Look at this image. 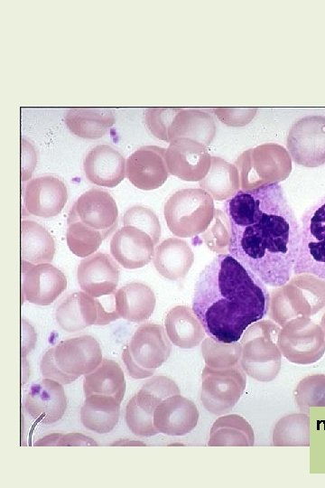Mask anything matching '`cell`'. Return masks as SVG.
Wrapping results in <instances>:
<instances>
[{
  "instance_id": "obj_12",
  "label": "cell",
  "mask_w": 325,
  "mask_h": 488,
  "mask_svg": "<svg viewBox=\"0 0 325 488\" xmlns=\"http://www.w3.org/2000/svg\"><path fill=\"white\" fill-rule=\"evenodd\" d=\"M179 393L177 384L166 376L149 379L127 402L125 422L131 432L139 436L158 434L153 425L154 410L162 400Z\"/></svg>"
},
{
  "instance_id": "obj_34",
  "label": "cell",
  "mask_w": 325,
  "mask_h": 488,
  "mask_svg": "<svg viewBox=\"0 0 325 488\" xmlns=\"http://www.w3.org/2000/svg\"><path fill=\"white\" fill-rule=\"evenodd\" d=\"M199 184L217 201L228 200L241 188L237 166L218 156H211L209 170Z\"/></svg>"
},
{
  "instance_id": "obj_7",
  "label": "cell",
  "mask_w": 325,
  "mask_h": 488,
  "mask_svg": "<svg viewBox=\"0 0 325 488\" xmlns=\"http://www.w3.org/2000/svg\"><path fill=\"white\" fill-rule=\"evenodd\" d=\"M211 195L201 188L181 189L164 204V219L170 231L181 238H192L203 233L215 215Z\"/></svg>"
},
{
  "instance_id": "obj_18",
  "label": "cell",
  "mask_w": 325,
  "mask_h": 488,
  "mask_svg": "<svg viewBox=\"0 0 325 488\" xmlns=\"http://www.w3.org/2000/svg\"><path fill=\"white\" fill-rule=\"evenodd\" d=\"M68 200L65 183L58 177L43 175L29 180L23 188V208L32 215L57 216Z\"/></svg>"
},
{
  "instance_id": "obj_40",
  "label": "cell",
  "mask_w": 325,
  "mask_h": 488,
  "mask_svg": "<svg viewBox=\"0 0 325 488\" xmlns=\"http://www.w3.org/2000/svg\"><path fill=\"white\" fill-rule=\"evenodd\" d=\"M181 108H148L144 111V122L156 138L169 142L168 130Z\"/></svg>"
},
{
  "instance_id": "obj_31",
  "label": "cell",
  "mask_w": 325,
  "mask_h": 488,
  "mask_svg": "<svg viewBox=\"0 0 325 488\" xmlns=\"http://www.w3.org/2000/svg\"><path fill=\"white\" fill-rule=\"evenodd\" d=\"M125 388L126 383L121 367L110 359H103L93 371L84 375L83 390L86 397L92 394L111 396L121 403Z\"/></svg>"
},
{
  "instance_id": "obj_26",
  "label": "cell",
  "mask_w": 325,
  "mask_h": 488,
  "mask_svg": "<svg viewBox=\"0 0 325 488\" xmlns=\"http://www.w3.org/2000/svg\"><path fill=\"white\" fill-rule=\"evenodd\" d=\"M216 135V123L212 116L198 108H181L168 130L171 143L179 138H190L201 143L206 147Z\"/></svg>"
},
{
  "instance_id": "obj_38",
  "label": "cell",
  "mask_w": 325,
  "mask_h": 488,
  "mask_svg": "<svg viewBox=\"0 0 325 488\" xmlns=\"http://www.w3.org/2000/svg\"><path fill=\"white\" fill-rule=\"evenodd\" d=\"M209 227L201 233V240L213 252L225 254L228 251L230 240V227L227 214L216 210L214 219Z\"/></svg>"
},
{
  "instance_id": "obj_42",
  "label": "cell",
  "mask_w": 325,
  "mask_h": 488,
  "mask_svg": "<svg viewBox=\"0 0 325 488\" xmlns=\"http://www.w3.org/2000/svg\"><path fill=\"white\" fill-rule=\"evenodd\" d=\"M34 446H95L98 444L89 436L79 433H52L39 439Z\"/></svg>"
},
{
  "instance_id": "obj_23",
  "label": "cell",
  "mask_w": 325,
  "mask_h": 488,
  "mask_svg": "<svg viewBox=\"0 0 325 488\" xmlns=\"http://www.w3.org/2000/svg\"><path fill=\"white\" fill-rule=\"evenodd\" d=\"M200 418L195 403L181 394L162 400L153 413V425L159 433L184 436L197 426Z\"/></svg>"
},
{
  "instance_id": "obj_33",
  "label": "cell",
  "mask_w": 325,
  "mask_h": 488,
  "mask_svg": "<svg viewBox=\"0 0 325 488\" xmlns=\"http://www.w3.org/2000/svg\"><path fill=\"white\" fill-rule=\"evenodd\" d=\"M255 434L251 425L241 416L219 417L209 431V446H253Z\"/></svg>"
},
{
  "instance_id": "obj_29",
  "label": "cell",
  "mask_w": 325,
  "mask_h": 488,
  "mask_svg": "<svg viewBox=\"0 0 325 488\" xmlns=\"http://www.w3.org/2000/svg\"><path fill=\"white\" fill-rule=\"evenodd\" d=\"M115 120L113 111L104 108H70L64 115V122L70 131L86 139L102 137Z\"/></svg>"
},
{
  "instance_id": "obj_3",
  "label": "cell",
  "mask_w": 325,
  "mask_h": 488,
  "mask_svg": "<svg viewBox=\"0 0 325 488\" xmlns=\"http://www.w3.org/2000/svg\"><path fill=\"white\" fill-rule=\"evenodd\" d=\"M117 224L118 208L111 194L90 189L76 200L69 211L67 245L77 257L87 258L98 249Z\"/></svg>"
},
{
  "instance_id": "obj_19",
  "label": "cell",
  "mask_w": 325,
  "mask_h": 488,
  "mask_svg": "<svg viewBox=\"0 0 325 488\" xmlns=\"http://www.w3.org/2000/svg\"><path fill=\"white\" fill-rule=\"evenodd\" d=\"M165 150L157 145H144L135 150L125 162V177L141 190L161 187L170 174Z\"/></svg>"
},
{
  "instance_id": "obj_28",
  "label": "cell",
  "mask_w": 325,
  "mask_h": 488,
  "mask_svg": "<svg viewBox=\"0 0 325 488\" xmlns=\"http://www.w3.org/2000/svg\"><path fill=\"white\" fill-rule=\"evenodd\" d=\"M164 325L169 340L180 348H194L205 339L204 327L189 306L172 308L165 316Z\"/></svg>"
},
{
  "instance_id": "obj_24",
  "label": "cell",
  "mask_w": 325,
  "mask_h": 488,
  "mask_svg": "<svg viewBox=\"0 0 325 488\" xmlns=\"http://www.w3.org/2000/svg\"><path fill=\"white\" fill-rule=\"evenodd\" d=\"M125 162L122 154L114 147L98 145L86 155L83 170L90 183L113 188L125 177Z\"/></svg>"
},
{
  "instance_id": "obj_30",
  "label": "cell",
  "mask_w": 325,
  "mask_h": 488,
  "mask_svg": "<svg viewBox=\"0 0 325 488\" xmlns=\"http://www.w3.org/2000/svg\"><path fill=\"white\" fill-rule=\"evenodd\" d=\"M120 402L111 396L92 394L86 397L80 408V421L88 430L106 434L116 426Z\"/></svg>"
},
{
  "instance_id": "obj_32",
  "label": "cell",
  "mask_w": 325,
  "mask_h": 488,
  "mask_svg": "<svg viewBox=\"0 0 325 488\" xmlns=\"http://www.w3.org/2000/svg\"><path fill=\"white\" fill-rule=\"evenodd\" d=\"M22 261L50 263L55 254V243L50 232L33 221L21 222Z\"/></svg>"
},
{
  "instance_id": "obj_25",
  "label": "cell",
  "mask_w": 325,
  "mask_h": 488,
  "mask_svg": "<svg viewBox=\"0 0 325 488\" xmlns=\"http://www.w3.org/2000/svg\"><path fill=\"white\" fill-rule=\"evenodd\" d=\"M153 260L160 275L176 281L187 276L194 262V254L185 240L168 238L155 248Z\"/></svg>"
},
{
  "instance_id": "obj_10",
  "label": "cell",
  "mask_w": 325,
  "mask_h": 488,
  "mask_svg": "<svg viewBox=\"0 0 325 488\" xmlns=\"http://www.w3.org/2000/svg\"><path fill=\"white\" fill-rule=\"evenodd\" d=\"M55 317L58 324L69 333L93 324L105 325L120 318L116 309L115 293L100 300L84 291L65 297L57 306Z\"/></svg>"
},
{
  "instance_id": "obj_6",
  "label": "cell",
  "mask_w": 325,
  "mask_h": 488,
  "mask_svg": "<svg viewBox=\"0 0 325 488\" xmlns=\"http://www.w3.org/2000/svg\"><path fill=\"white\" fill-rule=\"evenodd\" d=\"M278 324L270 320L251 324L240 338V368L249 377L262 382L276 378L282 366V352L277 344Z\"/></svg>"
},
{
  "instance_id": "obj_35",
  "label": "cell",
  "mask_w": 325,
  "mask_h": 488,
  "mask_svg": "<svg viewBox=\"0 0 325 488\" xmlns=\"http://www.w3.org/2000/svg\"><path fill=\"white\" fill-rule=\"evenodd\" d=\"M272 444L274 446H309L311 421L308 414L293 413L280 418L275 424Z\"/></svg>"
},
{
  "instance_id": "obj_15",
  "label": "cell",
  "mask_w": 325,
  "mask_h": 488,
  "mask_svg": "<svg viewBox=\"0 0 325 488\" xmlns=\"http://www.w3.org/2000/svg\"><path fill=\"white\" fill-rule=\"evenodd\" d=\"M287 151L297 164L318 167L325 164V117L306 116L291 127Z\"/></svg>"
},
{
  "instance_id": "obj_37",
  "label": "cell",
  "mask_w": 325,
  "mask_h": 488,
  "mask_svg": "<svg viewBox=\"0 0 325 488\" xmlns=\"http://www.w3.org/2000/svg\"><path fill=\"white\" fill-rule=\"evenodd\" d=\"M294 399L302 411L325 407V374L309 375L301 380L294 390Z\"/></svg>"
},
{
  "instance_id": "obj_9",
  "label": "cell",
  "mask_w": 325,
  "mask_h": 488,
  "mask_svg": "<svg viewBox=\"0 0 325 488\" xmlns=\"http://www.w3.org/2000/svg\"><path fill=\"white\" fill-rule=\"evenodd\" d=\"M172 344L161 324L146 323L140 325L122 352V359L129 375L145 379L165 362Z\"/></svg>"
},
{
  "instance_id": "obj_13",
  "label": "cell",
  "mask_w": 325,
  "mask_h": 488,
  "mask_svg": "<svg viewBox=\"0 0 325 488\" xmlns=\"http://www.w3.org/2000/svg\"><path fill=\"white\" fill-rule=\"evenodd\" d=\"M278 347L290 362L311 364L325 353V335L320 325L309 317H297L282 326Z\"/></svg>"
},
{
  "instance_id": "obj_17",
  "label": "cell",
  "mask_w": 325,
  "mask_h": 488,
  "mask_svg": "<svg viewBox=\"0 0 325 488\" xmlns=\"http://www.w3.org/2000/svg\"><path fill=\"white\" fill-rule=\"evenodd\" d=\"M165 161L170 174L183 181L200 182L209 170L211 156L201 143L179 138L166 148Z\"/></svg>"
},
{
  "instance_id": "obj_4",
  "label": "cell",
  "mask_w": 325,
  "mask_h": 488,
  "mask_svg": "<svg viewBox=\"0 0 325 488\" xmlns=\"http://www.w3.org/2000/svg\"><path fill=\"white\" fill-rule=\"evenodd\" d=\"M98 341L84 334L60 342L50 348L40 363L43 378L70 384L81 375L93 371L102 361Z\"/></svg>"
},
{
  "instance_id": "obj_5",
  "label": "cell",
  "mask_w": 325,
  "mask_h": 488,
  "mask_svg": "<svg viewBox=\"0 0 325 488\" xmlns=\"http://www.w3.org/2000/svg\"><path fill=\"white\" fill-rule=\"evenodd\" d=\"M325 307V280L313 275H295L270 295L268 315L284 325L297 317H310Z\"/></svg>"
},
{
  "instance_id": "obj_14",
  "label": "cell",
  "mask_w": 325,
  "mask_h": 488,
  "mask_svg": "<svg viewBox=\"0 0 325 488\" xmlns=\"http://www.w3.org/2000/svg\"><path fill=\"white\" fill-rule=\"evenodd\" d=\"M246 375L238 365L222 370L205 366L201 374L200 389L203 407L214 415L229 412L246 389Z\"/></svg>"
},
{
  "instance_id": "obj_39",
  "label": "cell",
  "mask_w": 325,
  "mask_h": 488,
  "mask_svg": "<svg viewBox=\"0 0 325 488\" xmlns=\"http://www.w3.org/2000/svg\"><path fill=\"white\" fill-rule=\"evenodd\" d=\"M123 225H131L148 233L158 244L161 238V224L156 214L148 207L135 205L129 208L123 216Z\"/></svg>"
},
{
  "instance_id": "obj_41",
  "label": "cell",
  "mask_w": 325,
  "mask_h": 488,
  "mask_svg": "<svg viewBox=\"0 0 325 488\" xmlns=\"http://www.w3.org/2000/svg\"><path fill=\"white\" fill-rule=\"evenodd\" d=\"M212 111L222 123L230 127H243L254 118L257 108H215Z\"/></svg>"
},
{
  "instance_id": "obj_8",
  "label": "cell",
  "mask_w": 325,
  "mask_h": 488,
  "mask_svg": "<svg viewBox=\"0 0 325 488\" xmlns=\"http://www.w3.org/2000/svg\"><path fill=\"white\" fill-rule=\"evenodd\" d=\"M241 190H252L284 181L292 172L289 152L275 143H265L244 151L234 164Z\"/></svg>"
},
{
  "instance_id": "obj_11",
  "label": "cell",
  "mask_w": 325,
  "mask_h": 488,
  "mask_svg": "<svg viewBox=\"0 0 325 488\" xmlns=\"http://www.w3.org/2000/svg\"><path fill=\"white\" fill-rule=\"evenodd\" d=\"M295 275L310 274L325 280V195L302 217Z\"/></svg>"
},
{
  "instance_id": "obj_20",
  "label": "cell",
  "mask_w": 325,
  "mask_h": 488,
  "mask_svg": "<svg viewBox=\"0 0 325 488\" xmlns=\"http://www.w3.org/2000/svg\"><path fill=\"white\" fill-rule=\"evenodd\" d=\"M119 273V267L114 258L96 252L80 261L77 277L82 291L95 298H101L116 292Z\"/></svg>"
},
{
  "instance_id": "obj_21",
  "label": "cell",
  "mask_w": 325,
  "mask_h": 488,
  "mask_svg": "<svg viewBox=\"0 0 325 488\" xmlns=\"http://www.w3.org/2000/svg\"><path fill=\"white\" fill-rule=\"evenodd\" d=\"M24 410L43 424L60 420L67 408V398L62 384L49 378L32 383L23 400Z\"/></svg>"
},
{
  "instance_id": "obj_16",
  "label": "cell",
  "mask_w": 325,
  "mask_h": 488,
  "mask_svg": "<svg viewBox=\"0 0 325 488\" xmlns=\"http://www.w3.org/2000/svg\"><path fill=\"white\" fill-rule=\"evenodd\" d=\"M64 273L50 263L22 261V295L29 303L49 305L66 289Z\"/></svg>"
},
{
  "instance_id": "obj_36",
  "label": "cell",
  "mask_w": 325,
  "mask_h": 488,
  "mask_svg": "<svg viewBox=\"0 0 325 488\" xmlns=\"http://www.w3.org/2000/svg\"><path fill=\"white\" fill-rule=\"evenodd\" d=\"M200 350L206 366L214 370L237 366L241 357L240 343H227L209 336L202 341Z\"/></svg>"
},
{
  "instance_id": "obj_43",
  "label": "cell",
  "mask_w": 325,
  "mask_h": 488,
  "mask_svg": "<svg viewBox=\"0 0 325 488\" xmlns=\"http://www.w3.org/2000/svg\"><path fill=\"white\" fill-rule=\"evenodd\" d=\"M320 326L323 330V333H324V335H325V313L324 314L322 315L321 317V320H320Z\"/></svg>"
},
{
  "instance_id": "obj_22",
  "label": "cell",
  "mask_w": 325,
  "mask_h": 488,
  "mask_svg": "<svg viewBox=\"0 0 325 488\" xmlns=\"http://www.w3.org/2000/svg\"><path fill=\"white\" fill-rule=\"evenodd\" d=\"M154 243L145 231L131 225H123L110 240V253L114 259L127 269L147 265L154 255Z\"/></svg>"
},
{
  "instance_id": "obj_27",
  "label": "cell",
  "mask_w": 325,
  "mask_h": 488,
  "mask_svg": "<svg viewBox=\"0 0 325 488\" xmlns=\"http://www.w3.org/2000/svg\"><path fill=\"white\" fill-rule=\"evenodd\" d=\"M115 301L119 317L135 323L147 320L156 304L153 291L141 282H131L117 289Z\"/></svg>"
},
{
  "instance_id": "obj_1",
  "label": "cell",
  "mask_w": 325,
  "mask_h": 488,
  "mask_svg": "<svg viewBox=\"0 0 325 488\" xmlns=\"http://www.w3.org/2000/svg\"><path fill=\"white\" fill-rule=\"evenodd\" d=\"M228 252L265 284L279 287L293 273L301 229L278 183L239 190L225 202Z\"/></svg>"
},
{
  "instance_id": "obj_2",
  "label": "cell",
  "mask_w": 325,
  "mask_h": 488,
  "mask_svg": "<svg viewBox=\"0 0 325 488\" xmlns=\"http://www.w3.org/2000/svg\"><path fill=\"white\" fill-rule=\"evenodd\" d=\"M270 295L265 283L230 254H219L205 266L194 288L192 310L206 333L219 342H238L263 319Z\"/></svg>"
}]
</instances>
